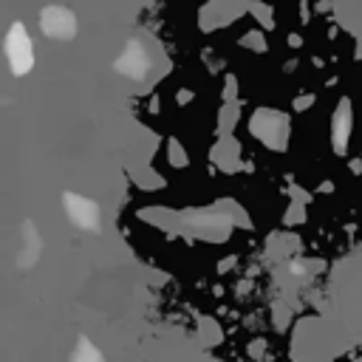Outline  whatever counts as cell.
Listing matches in <instances>:
<instances>
[{
  "instance_id": "1",
  "label": "cell",
  "mask_w": 362,
  "mask_h": 362,
  "mask_svg": "<svg viewBox=\"0 0 362 362\" xmlns=\"http://www.w3.org/2000/svg\"><path fill=\"white\" fill-rule=\"evenodd\" d=\"M6 51H8V59H11L14 74H25L31 68L34 57H31V42L25 37V28H20V25L11 28V37L6 42Z\"/></svg>"
},
{
  "instance_id": "2",
  "label": "cell",
  "mask_w": 362,
  "mask_h": 362,
  "mask_svg": "<svg viewBox=\"0 0 362 362\" xmlns=\"http://www.w3.org/2000/svg\"><path fill=\"white\" fill-rule=\"evenodd\" d=\"M65 212L82 229H96L99 226V209H96V204L88 201V198H82V195H65Z\"/></svg>"
},
{
  "instance_id": "3",
  "label": "cell",
  "mask_w": 362,
  "mask_h": 362,
  "mask_svg": "<svg viewBox=\"0 0 362 362\" xmlns=\"http://www.w3.org/2000/svg\"><path fill=\"white\" fill-rule=\"evenodd\" d=\"M42 28H45L51 37H71L74 20H71V14L62 11V8H48V11L42 14Z\"/></svg>"
},
{
  "instance_id": "4",
  "label": "cell",
  "mask_w": 362,
  "mask_h": 362,
  "mask_svg": "<svg viewBox=\"0 0 362 362\" xmlns=\"http://www.w3.org/2000/svg\"><path fill=\"white\" fill-rule=\"evenodd\" d=\"M74 362H102V356L90 342H79V348L74 354Z\"/></svg>"
}]
</instances>
